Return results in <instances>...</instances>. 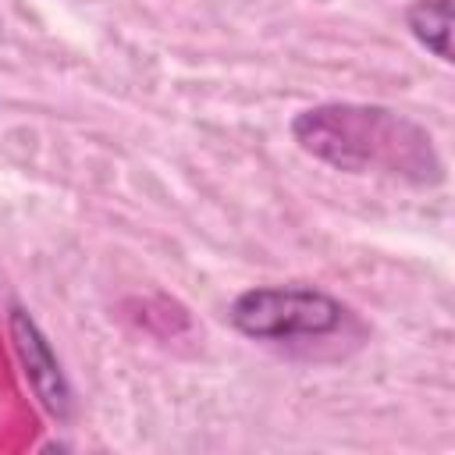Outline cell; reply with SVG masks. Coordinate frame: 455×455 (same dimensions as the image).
<instances>
[{
    "mask_svg": "<svg viewBox=\"0 0 455 455\" xmlns=\"http://www.w3.org/2000/svg\"><path fill=\"white\" fill-rule=\"evenodd\" d=\"M405 28L437 60H451V0H412L405 7Z\"/></svg>",
    "mask_w": 455,
    "mask_h": 455,
    "instance_id": "obj_4",
    "label": "cell"
},
{
    "mask_svg": "<svg viewBox=\"0 0 455 455\" xmlns=\"http://www.w3.org/2000/svg\"><path fill=\"white\" fill-rule=\"evenodd\" d=\"M291 139L313 160L345 174H384L409 185L444 181L430 132L380 103H316L291 117Z\"/></svg>",
    "mask_w": 455,
    "mask_h": 455,
    "instance_id": "obj_1",
    "label": "cell"
},
{
    "mask_svg": "<svg viewBox=\"0 0 455 455\" xmlns=\"http://www.w3.org/2000/svg\"><path fill=\"white\" fill-rule=\"evenodd\" d=\"M352 320L348 306L313 284H259L235 295L228 323L267 345H309L334 338Z\"/></svg>",
    "mask_w": 455,
    "mask_h": 455,
    "instance_id": "obj_2",
    "label": "cell"
},
{
    "mask_svg": "<svg viewBox=\"0 0 455 455\" xmlns=\"http://www.w3.org/2000/svg\"><path fill=\"white\" fill-rule=\"evenodd\" d=\"M7 331H11V345L18 352L21 373L32 387V395L39 398L43 412L53 416L57 423H68L71 409H75V395H71V384L64 377V366H60L50 338L43 334L36 316L18 302L7 306Z\"/></svg>",
    "mask_w": 455,
    "mask_h": 455,
    "instance_id": "obj_3",
    "label": "cell"
}]
</instances>
